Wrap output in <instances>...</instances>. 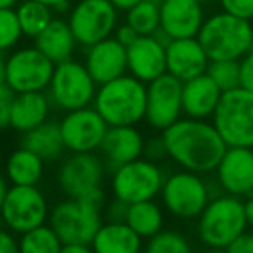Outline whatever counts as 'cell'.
Wrapping results in <instances>:
<instances>
[{"label":"cell","instance_id":"obj_11","mask_svg":"<svg viewBox=\"0 0 253 253\" xmlns=\"http://www.w3.org/2000/svg\"><path fill=\"white\" fill-rule=\"evenodd\" d=\"M164 207L179 219H197L209 205V188L197 172L183 170L174 172L164 181Z\"/></svg>","mask_w":253,"mask_h":253},{"label":"cell","instance_id":"obj_31","mask_svg":"<svg viewBox=\"0 0 253 253\" xmlns=\"http://www.w3.org/2000/svg\"><path fill=\"white\" fill-rule=\"evenodd\" d=\"M62 247L64 243L50 224L28 231L19 238V253H60Z\"/></svg>","mask_w":253,"mask_h":253},{"label":"cell","instance_id":"obj_48","mask_svg":"<svg viewBox=\"0 0 253 253\" xmlns=\"http://www.w3.org/2000/svg\"><path fill=\"white\" fill-rule=\"evenodd\" d=\"M5 73H7V59L3 57V52H0V84L5 83Z\"/></svg>","mask_w":253,"mask_h":253},{"label":"cell","instance_id":"obj_36","mask_svg":"<svg viewBox=\"0 0 253 253\" xmlns=\"http://www.w3.org/2000/svg\"><path fill=\"white\" fill-rule=\"evenodd\" d=\"M224 12L241 19H253V0H220Z\"/></svg>","mask_w":253,"mask_h":253},{"label":"cell","instance_id":"obj_1","mask_svg":"<svg viewBox=\"0 0 253 253\" xmlns=\"http://www.w3.org/2000/svg\"><path fill=\"white\" fill-rule=\"evenodd\" d=\"M167 155L184 170L210 172L215 170L227 150L226 141L213 124L203 119H179L162 131Z\"/></svg>","mask_w":253,"mask_h":253},{"label":"cell","instance_id":"obj_10","mask_svg":"<svg viewBox=\"0 0 253 253\" xmlns=\"http://www.w3.org/2000/svg\"><path fill=\"white\" fill-rule=\"evenodd\" d=\"M55 64L37 47H23L7 57L5 83L16 93L45 91L50 86Z\"/></svg>","mask_w":253,"mask_h":253},{"label":"cell","instance_id":"obj_33","mask_svg":"<svg viewBox=\"0 0 253 253\" xmlns=\"http://www.w3.org/2000/svg\"><path fill=\"white\" fill-rule=\"evenodd\" d=\"M145 253H193L191 245L183 234L176 231H160L150 238Z\"/></svg>","mask_w":253,"mask_h":253},{"label":"cell","instance_id":"obj_21","mask_svg":"<svg viewBox=\"0 0 253 253\" xmlns=\"http://www.w3.org/2000/svg\"><path fill=\"white\" fill-rule=\"evenodd\" d=\"M98 150L103 162L116 170L117 167L143 155L145 140L134 126H109Z\"/></svg>","mask_w":253,"mask_h":253},{"label":"cell","instance_id":"obj_9","mask_svg":"<svg viewBox=\"0 0 253 253\" xmlns=\"http://www.w3.org/2000/svg\"><path fill=\"white\" fill-rule=\"evenodd\" d=\"M50 217L48 202L37 186H12L3 200L0 219L14 234H24L43 226Z\"/></svg>","mask_w":253,"mask_h":253},{"label":"cell","instance_id":"obj_22","mask_svg":"<svg viewBox=\"0 0 253 253\" xmlns=\"http://www.w3.org/2000/svg\"><path fill=\"white\" fill-rule=\"evenodd\" d=\"M222 90L207 73L183 83V112L193 119H205L213 116Z\"/></svg>","mask_w":253,"mask_h":253},{"label":"cell","instance_id":"obj_3","mask_svg":"<svg viewBox=\"0 0 253 253\" xmlns=\"http://www.w3.org/2000/svg\"><path fill=\"white\" fill-rule=\"evenodd\" d=\"M197 38L210 60H238L253 47L250 21L227 12L207 19Z\"/></svg>","mask_w":253,"mask_h":253},{"label":"cell","instance_id":"obj_42","mask_svg":"<svg viewBox=\"0 0 253 253\" xmlns=\"http://www.w3.org/2000/svg\"><path fill=\"white\" fill-rule=\"evenodd\" d=\"M140 37V35L136 33V31L133 30V28L129 26V24H121L119 28H116V38L121 42V43L124 45V47H129L131 43H133L136 38Z\"/></svg>","mask_w":253,"mask_h":253},{"label":"cell","instance_id":"obj_47","mask_svg":"<svg viewBox=\"0 0 253 253\" xmlns=\"http://www.w3.org/2000/svg\"><path fill=\"white\" fill-rule=\"evenodd\" d=\"M9 191V186H7V179L0 174V210H2L3 200H5V195Z\"/></svg>","mask_w":253,"mask_h":253},{"label":"cell","instance_id":"obj_15","mask_svg":"<svg viewBox=\"0 0 253 253\" xmlns=\"http://www.w3.org/2000/svg\"><path fill=\"white\" fill-rule=\"evenodd\" d=\"M103 170V160L95 152H71L57 170V183L67 198H81L88 191L102 186Z\"/></svg>","mask_w":253,"mask_h":253},{"label":"cell","instance_id":"obj_23","mask_svg":"<svg viewBox=\"0 0 253 253\" xmlns=\"http://www.w3.org/2000/svg\"><path fill=\"white\" fill-rule=\"evenodd\" d=\"M50 97L45 91H24L16 93L10 112V127L19 133H28L45 121L50 112Z\"/></svg>","mask_w":253,"mask_h":253},{"label":"cell","instance_id":"obj_49","mask_svg":"<svg viewBox=\"0 0 253 253\" xmlns=\"http://www.w3.org/2000/svg\"><path fill=\"white\" fill-rule=\"evenodd\" d=\"M17 0H0V9H12L16 7Z\"/></svg>","mask_w":253,"mask_h":253},{"label":"cell","instance_id":"obj_51","mask_svg":"<svg viewBox=\"0 0 253 253\" xmlns=\"http://www.w3.org/2000/svg\"><path fill=\"white\" fill-rule=\"evenodd\" d=\"M197 2H198V3H202V5H203V3H209V2H212V0H197Z\"/></svg>","mask_w":253,"mask_h":253},{"label":"cell","instance_id":"obj_27","mask_svg":"<svg viewBox=\"0 0 253 253\" xmlns=\"http://www.w3.org/2000/svg\"><path fill=\"white\" fill-rule=\"evenodd\" d=\"M21 147L35 152L45 162L59 159L66 150L62 133H60V124L53 123V121H45L43 124H40L35 129L23 133Z\"/></svg>","mask_w":253,"mask_h":253},{"label":"cell","instance_id":"obj_6","mask_svg":"<svg viewBox=\"0 0 253 253\" xmlns=\"http://www.w3.org/2000/svg\"><path fill=\"white\" fill-rule=\"evenodd\" d=\"M48 224L64 245H91L102 227V210L80 198H67L52 209Z\"/></svg>","mask_w":253,"mask_h":253},{"label":"cell","instance_id":"obj_5","mask_svg":"<svg viewBox=\"0 0 253 253\" xmlns=\"http://www.w3.org/2000/svg\"><path fill=\"white\" fill-rule=\"evenodd\" d=\"M212 117L227 147L253 148V91L243 86L224 91Z\"/></svg>","mask_w":253,"mask_h":253},{"label":"cell","instance_id":"obj_7","mask_svg":"<svg viewBox=\"0 0 253 253\" xmlns=\"http://www.w3.org/2000/svg\"><path fill=\"white\" fill-rule=\"evenodd\" d=\"M97 95V83L86 66L78 60L67 59L55 64V71L48 86V97L59 109L71 110L90 107Z\"/></svg>","mask_w":253,"mask_h":253},{"label":"cell","instance_id":"obj_13","mask_svg":"<svg viewBox=\"0 0 253 253\" xmlns=\"http://www.w3.org/2000/svg\"><path fill=\"white\" fill-rule=\"evenodd\" d=\"M59 124L66 150L73 153L98 150L109 129V124L95 107H83L66 112Z\"/></svg>","mask_w":253,"mask_h":253},{"label":"cell","instance_id":"obj_44","mask_svg":"<svg viewBox=\"0 0 253 253\" xmlns=\"http://www.w3.org/2000/svg\"><path fill=\"white\" fill-rule=\"evenodd\" d=\"M35 2L45 3V5L52 7L53 10H64L69 7V0H35Z\"/></svg>","mask_w":253,"mask_h":253},{"label":"cell","instance_id":"obj_14","mask_svg":"<svg viewBox=\"0 0 253 253\" xmlns=\"http://www.w3.org/2000/svg\"><path fill=\"white\" fill-rule=\"evenodd\" d=\"M183 112V81L166 73L147 86L145 119L153 129L164 131L179 121Z\"/></svg>","mask_w":253,"mask_h":253},{"label":"cell","instance_id":"obj_19","mask_svg":"<svg viewBox=\"0 0 253 253\" xmlns=\"http://www.w3.org/2000/svg\"><path fill=\"white\" fill-rule=\"evenodd\" d=\"M84 66L90 71L95 83L100 86L121 78L127 71V50L116 37L105 38L88 47Z\"/></svg>","mask_w":253,"mask_h":253},{"label":"cell","instance_id":"obj_20","mask_svg":"<svg viewBox=\"0 0 253 253\" xmlns=\"http://www.w3.org/2000/svg\"><path fill=\"white\" fill-rule=\"evenodd\" d=\"M166 53L167 73L183 83L200 76L209 69L210 59L197 37L170 40L166 47Z\"/></svg>","mask_w":253,"mask_h":253},{"label":"cell","instance_id":"obj_28","mask_svg":"<svg viewBox=\"0 0 253 253\" xmlns=\"http://www.w3.org/2000/svg\"><path fill=\"white\" fill-rule=\"evenodd\" d=\"M124 222L134 229L141 238H148L159 234L162 231V224H164V215L160 207L157 205L153 200L147 202H138V203H131L127 207V213H126V220Z\"/></svg>","mask_w":253,"mask_h":253},{"label":"cell","instance_id":"obj_26","mask_svg":"<svg viewBox=\"0 0 253 253\" xmlns=\"http://www.w3.org/2000/svg\"><path fill=\"white\" fill-rule=\"evenodd\" d=\"M45 160L35 152L21 147L5 162V177L16 186H37L43 177Z\"/></svg>","mask_w":253,"mask_h":253},{"label":"cell","instance_id":"obj_32","mask_svg":"<svg viewBox=\"0 0 253 253\" xmlns=\"http://www.w3.org/2000/svg\"><path fill=\"white\" fill-rule=\"evenodd\" d=\"M207 74L224 91L241 86V69L238 60H210Z\"/></svg>","mask_w":253,"mask_h":253},{"label":"cell","instance_id":"obj_8","mask_svg":"<svg viewBox=\"0 0 253 253\" xmlns=\"http://www.w3.org/2000/svg\"><path fill=\"white\" fill-rule=\"evenodd\" d=\"M164 181L166 177L160 167L153 160L140 157L114 170L110 188L114 198H119L121 202L131 205V203L153 200L162 191Z\"/></svg>","mask_w":253,"mask_h":253},{"label":"cell","instance_id":"obj_41","mask_svg":"<svg viewBox=\"0 0 253 253\" xmlns=\"http://www.w3.org/2000/svg\"><path fill=\"white\" fill-rule=\"evenodd\" d=\"M226 250L227 253H253V234H241Z\"/></svg>","mask_w":253,"mask_h":253},{"label":"cell","instance_id":"obj_2","mask_svg":"<svg viewBox=\"0 0 253 253\" xmlns=\"http://www.w3.org/2000/svg\"><path fill=\"white\" fill-rule=\"evenodd\" d=\"M93 107L109 126H134L147 114V86L133 74L100 84Z\"/></svg>","mask_w":253,"mask_h":253},{"label":"cell","instance_id":"obj_24","mask_svg":"<svg viewBox=\"0 0 253 253\" xmlns=\"http://www.w3.org/2000/svg\"><path fill=\"white\" fill-rule=\"evenodd\" d=\"M141 240L143 238L126 222L109 220L95 234L91 248L95 253H140Z\"/></svg>","mask_w":253,"mask_h":253},{"label":"cell","instance_id":"obj_12","mask_svg":"<svg viewBox=\"0 0 253 253\" xmlns=\"http://www.w3.org/2000/svg\"><path fill=\"white\" fill-rule=\"evenodd\" d=\"M67 23L78 43L88 48L112 37L117 28V7L110 0H80Z\"/></svg>","mask_w":253,"mask_h":253},{"label":"cell","instance_id":"obj_43","mask_svg":"<svg viewBox=\"0 0 253 253\" xmlns=\"http://www.w3.org/2000/svg\"><path fill=\"white\" fill-rule=\"evenodd\" d=\"M60 253H95L91 245H64Z\"/></svg>","mask_w":253,"mask_h":253},{"label":"cell","instance_id":"obj_35","mask_svg":"<svg viewBox=\"0 0 253 253\" xmlns=\"http://www.w3.org/2000/svg\"><path fill=\"white\" fill-rule=\"evenodd\" d=\"M14 97H16V91L9 84H0V131L10 126V112H12Z\"/></svg>","mask_w":253,"mask_h":253},{"label":"cell","instance_id":"obj_17","mask_svg":"<svg viewBox=\"0 0 253 253\" xmlns=\"http://www.w3.org/2000/svg\"><path fill=\"white\" fill-rule=\"evenodd\" d=\"M203 9L197 0H162L160 30L169 40L198 37L203 26Z\"/></svg>","mask_w":253,"mask_h":253},{"label":"cell","instance_id":"obj_37","mask_svg":"<svg viewBox=\"0 0 253 253\" xmlns=\"http://www.w3.org/2000/svg\"><path fill=\"white\" fill-rule=\"evenodd\" d=\"M241 69V86L253 91V50H250L240 62Z\"/></svg>","mask_w":253,"mask_h":253},{"label":"cell","instance_id":"obj_4","mask_svg":"<svg viewBox=\"0 0 253 253\" xmlns=\"http://www.w3.org/2000/svg\"><path fill=\"white\" fill-rule=\"evenodd\" d=\"M248 226L245 203L227 195L209 202L198 217V236L210 248H227Z\"/></svg>","mask_w":253,"mask_h":253},{"label":"cell","instance_id":"obj_39","mask_svg":"<svg viewBox=\"0 0 253 253\" xmlns=\"http://www.w3.org/2000/svg\"><path fill=\"white\" fill-rule=\"evenodd\" d=\"M145 155L147 159L150 160H157V159H162V157L167 155V150H166V143H164V138L159 136V138H150L148 143H145Z\"/></svg>","mask_w":253,"mask_h":253},{"label":"cell","instance_id":"obj_40","mask_svg":"<svg viewBox=\"0 0 253 253\" xmlns=\"http://www.w3.org/2000/svg\"><path fill=\"white\" fill-rule=\"evenodd\" d=\"M127 203L121 202L119 198H114L112 202L107 207V217L112 222H124L126 220V213H127Z\"/></svg>","mask_w":253,"mask_h":253},{"label":"cell","instance_id":"obj_38","mask_svg":"<svg viewBox=\"0 0 253 253\" xmlns=\"http://www.w3.org/2000/svg\"><path fill=\"white\" fill-rule=\"evenodd\" d=\"M0 253H19V240L7 227H0Z\"/></svg>","mask_w":253,"mask_h":253},{"label":"cell","instance_id":"obj_18","mask_svg":"<svg viewBox=\"0 0 253 253\" xmlns=\"http://www.w3.org/2000/svg\"><path fill=\"white\" fill-rule=\"evenodd\" d=\"M167 45L160 42L155 35L138 37L127 50V71L143 83H152L153 80L167 73Z\"/></svg>","mask_w":253,"mask_h":253},{"label":"cell","instance_id":"obj_46","mask_svg":"<svg viewBox=\"0 0 253 253\" xmlns=\"http://www.w3.org/2000/svg\"><path fill=\"white\" fill-rule=\"evenodd\" d=\"M245 213H247L248 226L253 227V197H250L247 202H245Z\"/></svg>","mask_w":253,"mask_h":253},{"label":"cell","instance_id":"obj_45","mask_svg":"<svg viewBox=\"0 0 253 253\" xmlns=\"http://www.w3.org/2000/svg\"><path fill=\"white\" fill-rule=\"evenodd\" d=\"M110 2L117 7V10H126L127 12L131 7H134L136 3H140L141 0H110Z\"/></svg>","mask_w":253,"mask_h":253},{"label":"cell","instance_id":"obj_30","mask_svg":"<svg viewBox=\"0 0 253 253\" xmlns=\"http://www.w3.org/2000/svg\"><path fill=\"white\" fill-rule=\"evenodd\" d=\"M126 23L140 37L155 35L160 30V2L141 0L140 3H136L127 10Z\"/></svg>","mask_w":253,"mask_h":253},{"label":"cell","instance_id":"obj_25","mask_svg":"<svg viewBox=\"0 0 253 253\" xmlns=\"http://www.w3.org/2000/svg\"><path fill=\"white\" fill-rule=\"evenodd\" d=\"M78 40L71 30L69 23L53 17L52 23L35 38V47L40 48L53 64H60L71 59Z\"/></svg>","mask_w":253,"mask_h":253},{"label":"cell","instance_id":"obj_34","mask_svg":"<svg viewBox=\"0 0 253 253\" xmlns=\"http://www.w3.org/2000/svg\"><path fill=\"white\" fill-rule=\"evenodd\" d=\"M23 35L16 9H0V52L16 47Z\"/></svg>","mask_w":253,"mask_h":253},{"label":"cell","instance_id":"obj_50","mask_svg":"<svg viewBox=\"0 0 253 253\" xmlns=\"http://www.w3.org/2000/svg\"><path fill=\"white\" fill-rule=\"evenodd\" d=\"M207 253H227L226 248H212L210 252H207Z\"/></svg>","mask_w":253,"mask_h":253},{"label":"cell","instance_id":"obj_29","mask_svg":"<svg viewBox=\"0 0 253 253\" xmlns=\"http://www.w3.org/2000/svg\"><path fill=\"white\" fill-rule=\"evenodd\" d=\"M16 12L19 17L21 30L30 38H37L53 19L52 7L35 0H23L16 7Z\"/></svg>","mask_w":253,"mask_h":253},{"label":"cell","instance_id":"obj_16","mask_svg":"<svg viewBox=\"0 0 253 253\" xmlns=\"http://www.w3.org/2000/svg\"><path fill=\"white\" fill-rule=\"evenodd\" d=\"M217 179L226 193L248 197L253 193V150L247 147H227L217 166Z\"/></svg>","mask_w":253,"mask_h":253}]
</instances>
